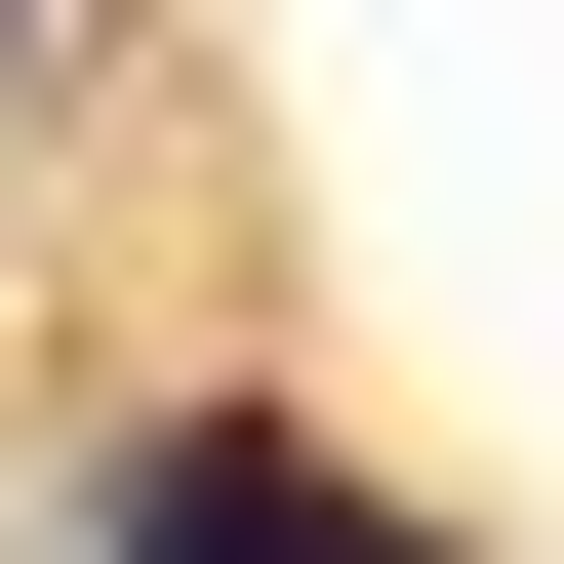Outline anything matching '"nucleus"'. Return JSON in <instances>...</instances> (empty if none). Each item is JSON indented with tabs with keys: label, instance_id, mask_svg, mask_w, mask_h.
<instances>
[{
	"label": "nucleus",
	"instance_id": "2",
	"mask_svg": "<svg viewBox=\"0 0 564 564\" xmlns=\"http://www.w3.org/2000/svg\"><path fill=\"white\" fill-rule=\"evenodd\" d=\"M0 41H41V0H0Z\"/></svg>",
	"mask_w": 564,
	"mask_h": 564
},
{
	"label": "nucleus",
	"instance_id": "1",
	"mask_svg": "<svg viewBox=\"0 0 564 564\" xmlns=\"http://www.w3.org/2000/svg\"><path fill=\"white\" fill-rule=\"evenodd\" d=\"M82 564H484V524L364 484V444H282V403H162V444H82Z\"/></svg>",
	"mask_w": 564,
	"mask_h": 564
}]
</instances>
